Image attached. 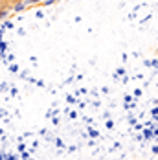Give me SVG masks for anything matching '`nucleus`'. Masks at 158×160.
Returning <instances> with one entry per match:
<instances>
[{
	"mask_svg": "<svg viewBox=\"0 0 158 160\" xmlns=\"http://www.w3.org/2000/svg\"><path fill=\"white\" fill-rule=\"evenodd\" d=\"M24 6H26L24 2H15V6H13V9H15V11H18V9H22Z\"/></svg>",
	"mask_w": 158,
	"mask_h": 160,
	"instance_id": "nucleus-1",
	"label": "nucleus"
},
{
	"mask_svg": "<svg viewBox=\"0 0 158 160\" xmlns=\"http://www.w3.org/2000/svg\"><path fill=\"white\" fill-rule=\"evenodd\" d=\"M39 0H24V4H37Z\"/></svg>",
	"mask_w": 158,
	"mask_h": 160,
	"instance_id": "nucleus-3",
	"label": "nucleus"
},
{
	"mask_svg": "<svg viewBox=\"0 0 158 160\" xmlns=\"http://www.w3.org/2000/svg\"><path fill=\"white\" fill-rule=\"evenodd\" d=\"M6 17H7V9H0V20L6 18Z\"/></svg>",
	"mask_w": 158,
	"mask_h": 160,
	"instance_id": "nucleus-2",
	"label": "nucleus"
}]
</instances>
